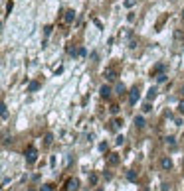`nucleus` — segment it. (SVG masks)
I'll list each match as a JSON object with an SVG mask.
<instances>
[{"label": "nucleus", "instance_id": "obj_27", "mask_svg": "<svg viewBox=\"0 0 184 191\" xmlns=\"http://www.w3.org/2000/svg\"><path fill=\"white\" fill-rule=\"evenodd\" d=\"M121 124H123V120H119V118H117V120H115V122H113V128H117V126H121Z\"/></svg>", "mask_w": 184, "mask_h": 191}, {"label": "nucleus", "instance_id": "obj_9", "mask_svg": "<svg viewBox=\"0 0 184 191\" xmlns=\"http://www.w3.org/2000/svg\"><path fill=\"white\" fill-rule=\"evenodd\" d=\"M164 142H166V146H168V148H176V138H174V136H166Z\"/></svg>", "mask_w": 184, "mask_h": 191}, {"label": "nucleus", "instance_id": "obj_2", "mask_svg": "<svg viewBox=\"0 0 184 191\" xmlns=\"http://www.w3.org/2000/svg\"><path fill=\"white\" fill-rule=\"evenodd\" d=\"M103 77H105L107 81H115V79H117L115 67H105V71H103Z\"/></svg>", "mask_w": 184, "mask_h": 191}, {"label": "nucleus", "instance_id": "obj_21", "mask_svg": "<svg viewBox=\"0 0 184 191\" xmlns=\"http://www.w3.org/2000/svg\"><path fill=\"white\" fill-rule=\"evenodd\" d=\"M123 142H125V138H123V136H117V138H115V144H119V146H121Z\"/></svg>", "mask_w": 184, "mask_h": 191}, {"label": "nucleus", "instance_id": "obj_31", "mask_svg": "<svg viewBox=\"0 0 184 191\" xmlns=\"http://www.w3.org/2000/svg\"><path fill=\"white\" fill-rule=\"evenodd\" d=\"M182 20H184V12H182Z\"/></svg>", "mask_w": 184, "mask_h": 191}, {"label": "nucleus", "instance_id": "obj_23", "mask_svg": "<svg viewBox=\"0 0 184 191\" xmlns=\"http://www.w3.org/2000/svg\"><path fill=\"white\" fill-rule=\"evenodd\" d=\"M160 191H170V185L168 183H162L160 185Z\"/></svg>", "mask_w": 184, "mask_h": 191}, {"label": "nucleus", "instance_id": "obj_4", "mask_svg": "<svg viewBox=\"0 0 184 191\" xmlns=\"http://www.w3.org/2000/svg\"><path fill=\"white\" fill-rule=\"evenodd\" d=\"M65 189H68V191H77V189H79V181L75 179V177L68 179V183H65Z\"/></svg>", "mask_w": 184, "mask_h": 191}, {"label": "nucleus", "instance_id": "obj_5", "mask_svg": "<svg viewBox=\"0 0 184 191\" xmlns=\"http://www.w3.org/2000/svg\"><path fill=\"white\" fill-rule=\"evenodd\" d=\"M160 168L164 169V172L172 169V160H170V158H162V160H160Z\"/></svg>", "mask_w": 184, "mask_h": 191}, {"label": "nucleus", "instance_id": "obj_25", "mask_svg": "<svg viewBox=\"0 0 184 191\" xmlns=\"http://www.w3.org/2000/svg\"><path fill=\"white\" fill-rule=\"evenodd\" d=\"M143 110H145V113H150V110H153V109H150V105H149V102H145V106H143Z\"/></svg>", "mask_w": 184, "mask_h": 191}, {"label": "nucleus", "instance_id": "obj_15", "mask_svg": "<svg viewBox=\"0 0 184 191\" xmlns=\"http://www.w3.org/2000/svg\"><path fill=\"white\" fill-rule=\"evenodd\" d=\"M97 179H99L97 173H91V175H89V183H91V185H97Z\"/></svg>", "mask_w": 184, "mask_h": 191}, {"label": "nucleus", "instance_id": "obj_16", "mask_svg": "<svg viewBox=\"0 0 184 191\" xmlns=\"http://www.w3.org/2000/svg\"><path fill=\"white\" fill-rule=\"evenodd\" d=\"M40 191H53V185H50V183H46V185H42Z\"/></svg>", "mask_w": 184, "mask_h": 191}, {"label": "nucleus", "instance_id": "obj_3", "mask_svg": "<svg viewBox=\"0 0 184 191\" xmlns=\"http://www.w3.org/2000/svg\"><path fill=\"white\" fill-rule=\"evenodd\" d=\"M139 89H137V87H133L131 91H129V102H131V105H137V101H139Z\"/></svg>", "mask_w": 184, "mask_h": 191}, {"label": "nucleus", "instance_id": "obj_26", "mask_svg": "<svg viewBox=\"0 0 184 191\" xmlns=\"http://www.w3.org/2000/svg\"><path fill=\"white\" fill-rule=\"evenodd\" d=\"M178 110H180V113L184 114V101H180V102H178Z\"/></svg>", "mask_w": 184, "mask_h": 191}, {"label": "nucleus", "instance_id": "obj_13", "mask_svg": "<svg viewBox=\"0 0 184 191\" xmlns=\"http://www.w3.org/2000/svg\"><path fill=\"white\" fill-rule=\"evenodd\" d=\"M135 126L137 128H145V118H143V116H137V118H135Z\"/></svg>", "mask_w": 184, "mask_h": 191}, {"label": "nucleus", "instance_id": "obj_10", "mask_svg": "<svg viewBox=\"0 0 184 191\" xmlns=\"http://www.w3.org/2000/svg\"><path fill=\"white\" fill-rule=\"evenodd\" d=\"M38 89H40V83H38V81L28 83V91H30V93H34V91H38Z\"/></svg>", "mask_w": 184, "mask_h": 191}, {"label": "nucleus", "instance_id": "obj_28", "mask_svg": "<svg viewBox=\"0 0 184 191\" xmlns=\"http://www.w3.org/2000/svg\"><path fill=\"white\" fill-rule=\"evenodd\" d=\"M44 34H46V36H50V34H52V26H46V30H44Z\"/></svg>", "mask_w": 184, "mask_h": 191}, {"label": "nucleus", "instance_id": "obj_7", "mask_svg": "<svg viewBox=\"0 0 184 191\" xmlns=\"http://www.w3.org/2000/svg\"><path fill=\"white\" fill-rule=\"evenodd\" d=\"M73 20H75V12L73 10H68V12H65V16H64V22L65 24H72Z\"/></svg>", "mask_w": 184, "mask_h": 191}, {"label": "nucleus", "instance_id": "obj_11", "mask_svg": "<svg viewBox=\"0 0 184 191\" xmlns=\"http://www.w3.org/2000/svg\"><path fill=\"white\" fill-rule=\"evenodd\" d=\"M115 91H117V95H125V93H127V89H125V85H123V83H117Z\"/></svg>", "mask_w": 184, "mask_h": 191}, {"label": "nucleus", "instance_id": "obj_12", "mask_svg": "<svg viewBox=\"0 0 184 191\" xmlns=\"http://www.w3.org/2000/svg\"><path fill=\"white\" fill-rule=\"evenodd\" d=\"M154 97H156V89H154V87H150L149 93H147V101H153Z\"/></svg>", "mask_w": 184, "mask_h": 191}, {"label": "nucleus", "instance_id": "obj_18", "mask_svg": "<svg viewBox=\"0 0 184 191\" xmlns=\"http://www.w3.org/2000/svg\"><path fill=\"white\" fill-rule=\"evenodd\" d=\"M0 109H2V120H6V118H8V110H6V105H2Z\"/></svg>", "mask_w": 184, "mask_h": 191}, {"label": "nucleus", "instance_id": "obj_1", "mask_svg": "<svg viewBox=\"0 0 184 191\" xmlns=\"http://www.w3.org/2000/svg\"><path fill=\"white\" fill-rule=\"evenodd\" d=\"M36 160H38V150H36L34 146H30L26 150V161H28V164H34Z\"/></svg>", "mask_w": 184, "mask_h": 191}, {"label": "nucleus", "instance_id": "obj_14", "mask_svg": "<svg viewBox=\"0 0 184 191\" xmlns=\"http://www.w3.org/2000/svg\"><path fill=\"white\" fill-rule=\"evenodd\" d=\"M127 179L129 181H137V173L133 172V169H129V172H127Z\"/></svg>", "mask_w": 184, "mask_h": 191}, {"label": "nucleus", "instance_id": "obj_22", "mask_svg": "<svg viewBox=\"0 0 184 191\" xmlns=\"http://www.w3.org/2000/svg\"><path fill=\"white\" fill-rule=\"evenodd\" d=\"M125 6H127V8H131V6H135V0H125Z\"/></svg>", "mask_w": 184, "mask_h": 191}, {"label": "nucleus", "instance_id": "obj_17", "mask_svg": "<svg viewBox=\"0 0 184 191\" xmlns=\"http://www.w3.org/2000/svg\"><path fill=\"white\" fill-rule=\"evenodd\" d=\"M52 142H53V134H46V146H50Z\"/></svg>", "mask_w": 184, "mask_h": 191}, {"label": "nucleus", "instance_id": "obj_8", "mask_svg": "<svg viewBox=\"0 0 184 191\" xmlns=\"http://www.w3.org/2000/svg\"><path fill=\"white\" fill-rule=\"evenodd\" d=\"M107 161H109V165H117L119 164V154H109V158H107Z\"/></svg>", "mask_w": 184, "mask_h": 191}, {"label": "nucleus", "instance_id": "obj_20", "mask_svg": "<svg viewBox=\"0 0 184 191\" xmlns=\"http://www.w3.org/2000/svg\"><path fill=\"white\" fill-rule=\"evenodd\" d=\"M107 148H109V146H107V142H101V144H99V150H101V152H107Z\"/></svg>", "mask_w": 184, "mask_h": 191}, {"label": "nucleus", "instance_id": "obj_30", "mask_svg": "<svg viewBox=\"0 0 184 191\" xmlns=\"http://www.w3.org/2000/svg\"><path fill=\"white\" fill-rule=\"evenodd\" d=\"M141 191H149V189H147V187H145V189H141Z\"/></svg>", "mask_w": 184, "mask_h": 191}, {"label": "nucleus", "instance_id": "obj_33", "mask_svg": "<svg viewBox=\"0 0 184 191\" xmlns=\"http://www.w3.org/2000/svg\"><path fill=\"white\" fill-rule=\"evenodd\" d=\"M97 191H103V189H97Z\"/></svg>", "mask_w": 184, "mask_h": 191}, {"label": "nucleus", "instance_id": "obj_32", "mask_svg": "<svg viewBox=\"0 0 184 191\" xmlns=\"http://www.w3.org/2000/svg\"><path fill=\"white\" fill-rule=\"evenodd\" d=\"M182 165H184V158H182Z\"/></svg>", "mask_w": 184, "mask_h": 191}, {"label": "nucleus", "instance_id": "obj_6", "mask_svg": "<svg viewBox=\"0 0 184 191\" xmlns=\"http://www.w3.org/2000/svg\"><path fill=\"white\" fill-rule=\"evenodd\" d=\"M99 95H101L103 99H109L111 97V87H107V85H103L101 89H99Z\"/></svg>", "mask_w": 184, "mask_h": 191}, {"label": "nucleus", "instance_id": "obj_19", "mask_svg": "<svg viewBox=\"0 0 184 191\" xmlns=\"http://www.w3.org/2000/svg\"><path fill=\"white\" fill-rule=\"evenodd\" d=\"M156 79H158V83H164V81H166V75H164V73H158Z\"/></svg>", "mask_w": 184, "mask_h": 191}, {"label": "nucleus", "instance_id": "obj_24", "mask_svg": "<svg viewBox=\"0 0 184 191\" xmlns=\"http://www.w3.org/2000/svg\"><path fill=\"white\" fill-rule=\"evenodd\" d=\"M162 69H164V65H162V63H160V65H156V67H154V73H160Z\"/></svg>", "mask_w": 184, "mask_h": 191}, {"label": "nucleus", "instance_id": "obj_29", "mask_svg": "<svg viewBox=\"0 0 184 191\" xmlns=\"http://www.w3.org/2000/svg\"><path fill=\"white\" fill-rule=\"evenodd\" d=\"M111 113H113V114H117V113H119V106L113 105V106H111Z\"/></svg>", "mask_w": 184, "mask_h": 191}]
</instances>
